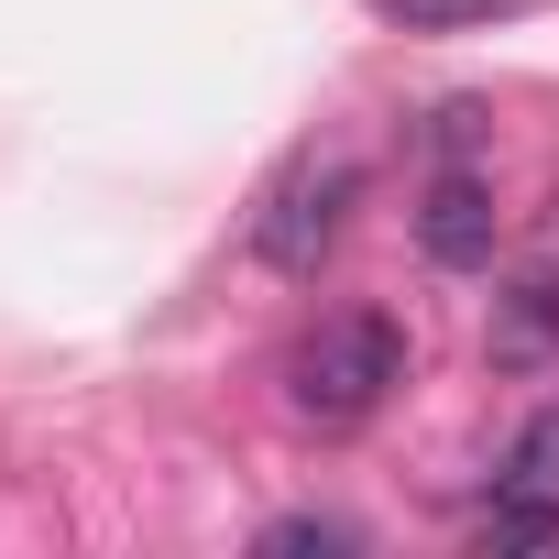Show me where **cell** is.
Instances as JSON below:
<instances>
[{
  "label": "cell",
  "mask_w": 559,
  "mask_h": 559,
  "mask_svg": "<svg viewBox=\"0 0 559 559\" xmlns=\"http://www.w3.org/2000/svg\"><path fill=\"white\" fill-rule=\"evenodd\" d=\"M483 537L493 548H559V493H493V515H483Z\"/></svg>",
  "instance_id": "5b68a950"
},
{
  "label": "cell",
  "mask_w": 559,
  "mask_h": 559,
  "mask_svg": "<svg viewBox=\"0 0 559 559\" xmlns=\"http://www.w3.org/2000/svg\"><path fill=\"white\" fill-rule=\"evenodd\" d=\"M504 483H515V493H559V417H537V428L515 439V461H504Z\"/></svg>",
  "instance_id": "52a82bcc"
},
{
  "label": "cell",
  "mask_w": 559,
  "mask_h": 559,
  "mask_svg": "<svg viewBox=\"0 0 559 559\" xmlns=\"http://www.w3.org/2000/svg\"><path fill=\"white\" fill-rule=\"evenodd\" d=\"M537 362H559V263L504 274L493 297V373H537Z\"/></svg>",
  "instance_id": "277c9868"
},
{
  "label": "cell",
  "mask_w": 559,
  "mask_h": 559,
  "mask_svg": "<svg viewBox=\"0 0 559 559\" xmlns=\"http://www.w3.org/2000/svg\"><path fill=\"white\" fill-rule=\"evenodd\" d=\"M263 548H352V526H330V515H274Z\"/></svg>",
  "instance_id": "ba28073f"
},
{
  "label": "cell",
  "mask_w": 559,
  "mask_h": 559,
  "mask_svg": "<svg viewBox=\"0 0 559 559\" xmlns=\"http://www.w3.org/2000/svg\"><path fill=\"white\" fill-rule=\"evenodd\" d=\"M352 198H362V165H352V154L286 165V187H274L263 219H252V252H263L274 274H319L330 241H341V219H352Z\"/></svg>",
  "instance_id": "7a4b0ae2"
},
{
  "label": "cell",
  "mask_w": 559,
  "mask_h": 559,
  "mask_svg": "<svg viewBox=\"0 0 559 559\" xmlns=\"http://www.w3.org/2000/svg\"><path fill=\"white\" fill-rule=\"evenodd\" d=\"M417 241H428V263H450V274L493 263V187H483L472 165H439L428 198H417Z\"/></svg>",
  "instance_id": "3957f363"
},
{
  "label": "cell",
  "mask_w": 559,
  "mask_h": 559,
  "mask_svg": "<svg viewBox=\"0 0 559 559\" xmlns=\"http://www.w3.org/2000/svg\"><path fill=\"white\" fill-rule=\"evenodd\" d=\"M373 12H384L395 34H472V23L515 12V0H373Z\"/></svg>",
  "instance_id": "8992f818"
},
{
  "label": "cell",
  "mask_w": 559,
  "mask_h": 559,
  "mask_svg": "<svg viewBox=\"0 0 559 559\" xmlns=\"http://www.w3.org/2000/svg\"><path fill=\"white\" fill-rule=\"evenodd\" d=\"M395 384H406V341H395L384 308L319 319V330L297 341V362H286V406H297L308 428H362Z\"/></svg>",
  "instance_id": "6da1fadb"
}]
</instances>
